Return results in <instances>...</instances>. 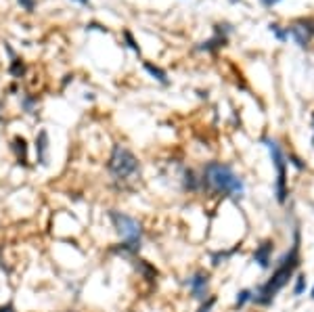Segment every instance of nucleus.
I'll list each match as a JSON object with an SVG mask.
<instances>
[{
  "instance_id": "nucleus-8",
  "label": "nucleus",
  "mask_w": 314,
  "mask_h": 312,
  "mask_svg": "<svg viewBox=\"0 0 314 312\" xmlns=\"http://www.w3.org/2000/svg\"><path fill=\"white\" fill-rule=\"evenodd\" d=\"M271 256H273V243L271 241H264L254 252V260L262 266V269H268V266H271Z\"/></svg>"
},
{
  "instance_id": "nucleus-15",
  "label": "nucleus",
  "mask_w": 314,
  "mask_h": 312,
  "mask_svg": "<svg viewBox=\"0 0 314 312\" xmlns=\"http://www.w3.org/2000/svg\"><path fill=\"white\" fill-rule=\"evenodd\" d=\"M19 5L24 7L26 11H34V7H36V0H19Z\"/></svg>"
},
{
  "instance_id": "nucleus-19",
  "label": "nucleus",
  "mask_w": 314,
  "mask_h": 312,
  "mask_svg": "<svg viewBox=\"0 0 314 312\" xmlns=\"http://www.w3.org/2000/svg\"><path fill=\"white\" fill-rule=\"evenodd\" d=\"M76 3H80V5H88V3H91V0H76Z\"/></svg>"
},
{
  "instance_id": "nucleus-12",
  "label": "nucleus",
  "mask_w": 314,
  "mask_h": 312,
  "mask_svg": "<svg viewBox=\"0 0 314 312\" xmlns=\"http://www.w3.org/2000/svg\"><path fill=\"white\" fill-rule=\"evenodd\" d=\"M137 262H139L137 266H139V269H141V273H143L147 279H153V277H157V271L153 269V266H149L145 260H137Z\"/></svg>"
},
{
  "instance_id": "nucleus-16",
  "label": "nucleus",
  "mask_w": 314,
  "mask_h": 312,
  "mask_svg": "<svg viewBox=\"0 0 314 312\" xmlns=\"http://www.w3.org/2000/svg\"><path fill=\"white\" fill-rule=\"evenodd\" d=\"M214 304H216V298H210V300H208V302H206L204 306H201V308H199V312H210Z\"/></svg>"
},
{
  "instance_id": "nucleus-11",
  "label": "nucleus",
  "mask_w": 314,
  "mask_h": 312,
  "mask_svg": "<svg viewBox=\"0 0 314 312\" xmlns=\"http://www.w3.org/2000/svg\"><path fill=\"white\" fill-rule=\"evenodd\" d=\"M199 178H195V172L193 170H189V172H185V189H189V191H197L199 189Z\"/></svg>"
},
{
  "instance_id": "nucleus-2",
  "label": "nucleus",
  "mask_w": 314,
  "mask_h": 312,
  "mask_svg": "<svg viewBox=\"0 0 314 312\" xmlns=\"http://www.w3.org/2000/svg\"><path fill=\"white\" fill-rule=\"evenodd\" d=\"M109 220L114 225L116 233L122 237V243H118V248L114 252L124 254V256H137L141 252V243H143V227L137 218H132L124 212L111 210Z\"/></svg>"
},
{
  "instance_id": "nucleus-5",
  "label": "nucleus",
  "mask_w": 314,
  "mask_h": 312,
  "mask_svg": "<svg viewBox=\"0 0 314 312\" xmlns=\"http://www.w3.org/2000/svg\"><path fill=\"white\" fill-rule=\"evenodd\" d=\"M264 145L268 147V151H271L273 164L277 168V185H275L277 199H279V204H285V199H287V162H285V155H283L281 147L277 145V141L264 139Z\"/></svg>"
},
{
  "instance_id": "nucleus-17",
  "label": "nucleus",
  "mask_w": 314,
  "mask_h": 312,
  "mask_svg": "<svg viewBox=\"0 0 314 312\" xmlns=\"http://www.w3.org/2000/svg\"><path fill=\"white\" fill-rule=\"evenodd\" d=\"M124 36H126V40H128V47H130L132 51H137V53H139V47H137V44H134V40H132V34H130V32H124Z\"/></svg>"
},
{
  "instance_id": "nucleus-20",
  "label": "nucleus",
  "mask_w": 314,
  "mask_h": 312,
  "mask_svg": "<svg viewBox=\"0 0 314 312\" xmlns=\"http://www.w3.org/2000/svg\"><path fill=\"white\" fill-rule=\"evenodd\" d=\"M312 298H314V289H312Z\"/></svg>"
},
{
  "instance_id": "nucleus-9",
  "label": "nucleus",
  "mask_w": 314,
  "mask_h": 312,
  "mask_svg": "<svg viewBox=\"0 0 314 312\" xmlns=\"http://www.w3.org/2000/svg\"><path fill=\"white\" fill-rule=\"evenodd\" d=\"M13 149L17 153V162L19 164H26L28 162V143H26V139L24 137H17L13 141Z\"/></svg>"
},
{
  "instance_id": "nucleus-21",
  "label": "nucleus",
  "mask_w": 314,
  "mask_h": 312,
  "mask_svg": "<svg viewBox=\"0 0 314 312\" xmlns=\"http://www.w3.org/2000/svg\"><path fill=\"white\" fill-rule=\"evenodd\" d=\"M233 3H235V0H233Z\"/></svg>"
},
{
  "instance_id": "nucleus-7",
  "label": "nucleus",
  "mask_w": 314,
  "mask_h": 312,
  "mask_svg": "<svg viewBox=\"0 0 314 312\" xmlns=\"http://www.w3.org/2000/svg\"><path fill=\"white\" fill-rule=\"evenodd\" d=\"M36 155L40 166L49 164V132L47 130H40L36 137Z\"/></svg>"
},
{
  "instance_id": "nucleus-3",
  "label": "nucleus",
  "mask_w": 314,
  "mask_h": 312,
  "mask_svg": "<svg viewBox=\"0 0 314 312\" xmlns=\"http://www.w3.org/2000/svg\"><path fill=\"white\" fill-rule=\"evenodd\" d=\"M201 183L220 195H241L243 193V181L233 172L231 166L220 164V162H210L204 168Z\"/></svg>"
},
{
  "instance_id": "nucleus-1",
  "label": "nucleus",
  "mask_w": 314,
  "mask_h": 312,
  "mask_svg": "<svg viewBox=\"0 0 314 312\" xmlns=\"http://www.w3.org/2000/svg\"><path fill=\"white\" fill-rule=\"evenodd\" d=\"M298 245H300V239H298V235H296V245H294V248H291V252L283 258L281 266L273 273L271 281L264 283L262 287H258L256 292H252V300H254L256 304H260V306L271 304V302L275 300V296L289 283L291 275H294V271L298 269V264H300V254H298L300 248H298Z\"/></svg>"
},
{
  "instance_id": "nucleus-10",
  "label": "nucleus",
  "mask_w": 314,
  "mask_h": 312,
  "mask_svg": "<svg viewBox=\"0 0 314 312\" xmlns=\"http://www.w3.org/2000/svg\"><path fill=\"white\" fill-rule=\"evenodd\" d=\"M145 70L157 80V82H162V84H168V76H166V72L164 70H160L157 65H153V63H149V61H145Z\"/></svg>"
},
{
  "instance_id": "nucleus-4",
  "label": "nucleus",
  "mask_w": 314,
  "mask_h": 312,
  "mask_svg": "<svg viewBox=\"0 0 314 312\" xmlns=\"http://www.w3.org/2000/svg\"><path fill=\"white\" fill-rule=\"evenodd\" d=\"M107 170L116 181L124 183V181H130L132 176H137L141 166L130 149H126L122 145H114V151H111L109 162H107Z\"/></svg>"
},
{
  "instance_id": "nucleus-6",
  "label": "nucleus",
  "mask_w": 314,
  "mask_h": 312,
  "mask_svg": "<svg viewBox=\"0 0 314 312\" xmlns=\"http://www.w3.org/2000/svg\"><path fill=\"white\" fill-rule=\"evenodd\" d=\"M208 287H210V275L199 271L189 279V289H191V296L195 300H206L208 296Z\"/></svg>"
},
{
  "instance_id": "nucleus-14",
  "label": "nucleus",
  "mask_w": 314,
  "mask_h": 312,
  "mask_svg": "<svg viewBox=\"0 0 314 312\" xmlns=\"http://www.w3.org/2000/svg\"><path fill=\"white\" fill-rule=\"evenodd\" d=\"M306 287V277H298V283H296V296H300Z\"/></svg>"
},
{
  "instance_id": "nucleus-13",
  "label": "nucleus",
  "mask_w": 314,
  "mask_h": 312,
  "mask_svg": "<svg viewBox=\"0 0 314 312\" xmlns=\"http://www.w3.org/2000/svg\"><path fill=\"white\" fill-rule=\"evenodd\" d=\"M250 300H252V292H250V289H243V292L237 294V302H235V306L241 308L245 302H250Z\"/></svg>"
},
{
  "instance_id": "nucleus-18",
  "label": "nucleus",
  "mask_w": 314,
  "mask_h": 312,
  "mask_svg": "<svg viewBox=\"0 0 314 312\" xmlns=\"http://www.w3.org/2000/svg\"><path fill=\"white\" fill-rule=\"evenodd\" d=\"M0 312H15V306L9 302V304H3L0 306Z\"/></svg>"
}]
</instances>
